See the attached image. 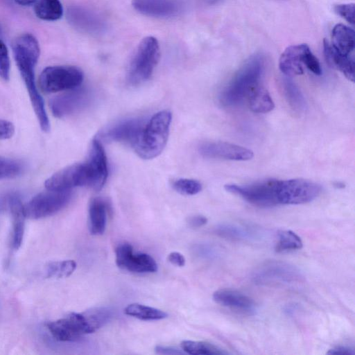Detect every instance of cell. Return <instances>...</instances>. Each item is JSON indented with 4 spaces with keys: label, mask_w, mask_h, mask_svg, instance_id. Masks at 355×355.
<instances>
[{
    "label": "cell",
    "mask_w": 355,
    "mask_h": 355,
    "mask_svg": "<svg viewBox=\"0 0 355 355\" xmlns=\"http://www.w3.org/2000/svg\"><path fill=\"white\" fill-rule=\"evenodd\" d=\"M256 283L292 284L302 281V276L295 266L280 261H270L257 268L252 274Z\"/></svg>",
    "instance_id": "obj_8"
},
{
    "label": "cell",
    "mask_w": 355,
    "mask_h": 355,
    "mask_svg": "<svg viewBox=\"0 0 355 355\" xmlns=\"http://www.w3.org/2000/svg\"><path fill=\"white\" fill-rule=\"evenodd\" d=\"M332 42L340 53L352 55L355 45L354 31L343 24H338L332 29Z\"/></svg>",
    "instance_id": "obj_23"
},
{
    "label": "cell",
    "mask_w": 355,
    "mask_h": 355,
    "mask_svg": "<svg viewBox=\"0 0 355 355\" xmlns=\"http://www.w3.org/2000/svg\"><path fill=\"white\" fill-rule=\"evenodd\" d=\"M198 150L205 157L234 161H248L254 156L251 150L225 141L204 142L200 144Z\"/></svg>",
    "instance_id": "obj_13"
},
{
    "label": "cell",
    "mask_w": 355,
    "mask_h": 355,
    "mask_svg": "<svg viewBox=\"0 0 355 355\" xmlns=\"http://www.w3.org/2000/svg\"><path fill=\"white\" fill-rule=\"evenodd\" d=\"M327 354H341V355H354V351L353 349L345 347V346H338L334 347L333 349H329Z\"/></svg>",
    "instance_id": "obj_42"
},
{
    "label": "cell",
    "mask_w": 355,
    "mask_h": 355,
    "mask_svg": "<svg viewBox=\"0 0 355 355\" xmlns=\"http://www.w3.org/2000/svg\"><path fill=\"white\" fill-rule=\"evenodd\" d=\"M15 133V126L12 123L4 119H0V140L8 139Z\"/></svg>",
    "instance_id": "obj_38"
},
{
    "label": "cell",
    "mask_w": 355,
    "mask_h": 355,
    "mask_svg": "<svg viewBox=\"0 0 355 355\" xmlns=\"http://www.w3.org/2000/svg\"><path fill=\"white\" fill-rule=\"evenodd\" d=\"M145 124L142 119H125L105 130L102 136L107 141L125 142L134 146Z\"/></svg>",
    "instance_id": "obj_15"
},
{
    "label": "cell",
    "mask_w": 355,
    "mask_h": 355,
    "mask_svg": "<svg viewBox=\"0 0 355 355\" xmlns=\"http://www.w3.org/2000/svg\"><path fill=\"white\" fill-rule=\"evenodd\" d=\"M155 351L158 354L180 355L184 354V352H182L178 349L163 345H157L155 348Z\"/></svg>",
    "instance_id": "obj_40"
},
{
    "label": "cell",
    "mask_w": 355,
    "mask_h": 355,
    "mask_svg": "<svg viewBox=\"0 0 355 355\" xmlns=\"http://www.w3.org/2000/svg\"><path fill=\"white\" fill-rule=\"evenodd\" d=\"M71 190L47 189L32 198L24 205V214L30 219L51 216L63 209L70 201Z\"/></svg>",
    "instance_id": "obj_5"
},
{
    "label": "cell",
    "mask_w": 355,
    "mask_h": 355,
    "mask_svg": "<svg viewBox=\"0 0 355 355\" xmlns=\"http://www.w3.org/2000/svg\"><path fill=\"white\" fill-rule=\"evenodd\" d=\"M181 347L184 353L191 355H211L227 354L216 346L202 341L183 340Z\"/></svg>",
    "instance_id": "obj_29"
},
{
    "label": "cell",
    "mask_w": 355,
    "mask_h": 355,
    "mask_svg": "<svg viewBox=\"0 0 355 355\" xmlns=\"http://www.w3.org/2000/svg\"><path fill=\"white\" fill-rule=\"evenodd\" d=\"M12 193L0 197V212L9 210Z\"/></svg>",
    "instance_id": "obj_43"
},
{
    "label": "cell",
    "mask_w": 355,
    "mask_h": 355,
    "mask_svg": "<svg viewBox=\"0 0 355 355\" xmlns=\"http://www.w3.org/2000/svg\"><path fill=\"white\" fill-rule=\"evenodd\" d=\"M160 56L159 44L153 36L144 37L139 43L130 63L128 79L132 85L148 80L153 74Z\"/></svg>",
    "instance_id": "obj_3"
},
{
    "label": "cell",
    "mask_w": 355,
    "mask_h": 355,
    "mask_svg": "<svg viewBox=\"0 0 355 355\" xmlns=\"http://www.w3.org/2000/svg\"><path fill=\"white\" fill-rule=\"evenodd\" d=\"M107 204L103 199H92L89 205V230L92 234L101 235L104 233L107 224Z\"/></svg>",
    "instance_id": "obj_22"
},
{
    "label": "cell",
    "mask_w": 355,
    "mask_h": 355,
    "mask_svg": "<svg viewBox=\"0 0 355 355\" xmlns=\"http://www.w3.org/2000/svg\"><path fill=\"white\" fill-rule=\"evenodd\" d=\"M15 1L20 6H27L33 4L37 0H15Z\"/></svg>",
    "instance_id": "obj_44"
},
{
    "label": "cell",
    "mask_w": 355,
    "mask_h": 355,
    "mask_svg": "<svg viewBox=\"0 0 355 355\" xmlns=\"http://www.w3.org/2000/svg\"><path fill=\"white\" fill-rule=\"evenodd\" d=\"M320 184L304 179L278 180L277 198L278 205H300L309 202L320 193Z\"/></svg>",
    "instance_id": "obj_7"
},
{
    "label": "cell",
    "mask_w": 355,
    "mask_h": 355,
    "mask_svg": "<svg viewBox=\"0 0 355 355\" xmlns=\"http://www.w3.org/2000/svg\"><path fill=\"white\" fill-rule=\"evenodd\" d=\"M214 232L223 238L234 240L246 239L251 236V233L245 228L229 223L217 225Z\"/></svg>",
    "instance_id": "obj_33"
},
{
    "label": "cell",
    "mask_w": 355,
    "mask_h": 355,
    "mask_svg": "<svg viewBox=\"0 0 355 355\" xmlns=\"http://www.w3.org/2000/svg\"><path fill=\"white\" fill-rule=\"evenodd\" d=\"M305 67L317 76L322 74V68L319 60L311 51L306 58Z\"/></svg>",
    "instance_id": "obj_37"
},
{
    "label": "cell",
    "mask_w": 355,
    "mask_h": 355,
    "mask_svg": "<svg viewBox=\"0 0 355 355\" xmlns=\"http://www.w3.org/2000/svg\"><path fill=\"white\" fill-rule=\"evenodd\" d=\"M82 313L84 315L89 334L103 327L112 318L111 311L105 307L92 308Z\"/></svg>",
    "instance_id": "obj_28"
},
{
    "label": "cell",
    "mask_w": 355,
    "mask_h": 355,
    "mask_svg": "<svg viewBox=\"0 0 355 355\" xmlns=\"http://www.w3.org/2000/svg\"><path fill=\"white\" fill-rule=\"evenodd\" d=\"M173 189L183 195L192 196L202 190V184L196 180L181 178L172 184Z\"/></svg>",
    "instance_id": "obj_34"
},
{
    "label": "cell",
    "mask_w": 355,
    "mask_h": 355,
    "mask_svg": "<svg viewBox=\"0 0 355 355\" xmlns=\"http://www.w3.org/2000/svg\"><path fill=\"white\" fill-rule=\"evenodd\" d=\"M24 170L21 162L0 156V180L16 178Z\"/></svg>",
    "instance_id": "obj_32"
},
{
    "label": "cell",
    "mask_w": 355,
    "mask_h": 355,
    "mask_svg": "<svg viewBox=\"0 0 355 355\" xmlns=\"http://www.w3.org/2000/svg\"><path fill=\"white\" fill-rule=\"evenodd\" d=\"M116 263L120 268L130 272L144 273L157 270L155 260L146 253L133 254L132 246L128 243L119 244L116 250Z\"/></svg>",
    "instance_id": "obj_11"
},
{
    "label": "cell",
    "mask_w": 355,
    "mask_h": 355,
    "mask_svg": "<svg viewBox=\"0 0 355 355\" xmlns=\"http://www.w3.org/2000/svg\"><path fill=\"white\" fill-rule=\"evenodd\" d=\"M87 187L101 190L108 176L107 160L104 148L98 139L92 140L89 156L84 162Z\"/></svg>",
    "instance_id": "obj_9"
},
{
    "label": "cell",
    "mask_w": 355,
    "mask_h": 355,
    "mask_svg": "<svg viewBox=\"0 0 355 355\" xmlns=\"http://www.w3.org/2000/svg\"><path fill=\"white\" fill-rule=\"evenodd\" d=\"M300 237L291 230H282L278 233L275 250L278 252L299 250L302 248Z\"/></svg>",
    "instance_id": "obj_30"
},
{
    "label": "cell",
    "mask_w": 355,
    "mask_h": 355,
    "mask_svg": "<svg viewBox=\"0 0 355 355\" xmlns=\"http://www.w3.org/2000/svg\"><path fill=\"white\" fill-rule=\"evenodd\" d=\"M282 90L289 106L297 112H304L306 107L305 98L299 87L289 78L282 81Z\"/></svg>",
    "instance_id": "obj_26"
},
{
    "label": "cell",
    "mask_w": 355,
    "mask_h": 355,
    "mask_svg": "<svg viewBox=\"0 0 355 355\" xmlns=\"http://www.w3.org/2000/svg\"><path fill=\"white\" fill-rule=\"evenodd\" d=\"M83 77V71L75 66H49L40 73L39 85L47 94L68 91L79 87Z\"/></svg>",
    "instance_id": "obj_4"
},
{
    "label": "cell",
    "mask_w": 355,
    "mask_h": 355,
    "mask_svg": "<svg viewBox=\"0 0 355 355\" xmlns=\"http://www.w3.org/2000/svg\"><path fill=\"white\" fill-rule=\"evenodd\" d=\"M90 93L79 87L69 89L64 94L53 98L50 102L53 115L64 118L85 107L90 101Z\"/></svg>",
    "instance_id": "obj_12"
},
{
    "label": "cell",
    "mask_w": 355,
    "mask_h": 355,
    "mask_svg": "<svg viewBox=\"0 0 355 355\" xmlns=\"http://www.w3.org/2000/svg\"><path fill=\"white\" fill-rule=\"evenodd\" d=\"M207 223V218L202 215H197L190 217L188 223L192 227H200Z\"/></svg>",
    "instance_id": "obj_41"
},
{
    "label": "cell",
    "mask_w": 355,
    "mask_h": 355,
    "mask_svg": "<svg viewBox=\"0 0 355 355\" xmlns=\"http://www.w3.org/2000/svg\"><path fill=\"white\" fill-rule=\"evenodd\" d=\"M125 314L141 320H158L167 317V313L160 309L139 303L128 304L124 309Z\"/></svg>",
    "instance_id": "obj_27"
},
{
    "label": "cell",
    "mask_w": 355,
    "mask_h": 355,
    "mask_svg": "<svg viewBox=\"0 0 355 355\" xmlns=\"http://www.w3.org/2000/svg\"><path fill=\"white\" fill-rule=\"evenodd\" d=\"M264 69L261 55L249 58L221 91L220 103L224 106L234 107L247 100L250 93L261 85Z\"/></svg>",
    "instance_id": "obj_1"
},
{
    "label": "cell",
    "mask_w": 355,
    "mask_h": 355,
    "mask_svg": "<svg viewBox=\"0 0 355 355\" xmlns=\"http://www.w3.org/2000/svg\"><path fill=\"white\" fill-rule=\"evenodd\" d=\"M206 1L209 2V3H215L219 0H205Z\"/></svg>",
    "instance_id": "obj_45"
},
{
    "label": "cell",
    "mask_w": 355,
    "mask_h": 355,
    "mask_svg": "<svg viewBox=\"0 0 355 355\" xmlns=\"http://www.w3.org/2000/svg\"><path fill=\"white\" fill-rule=\"evenodd\" d=\"M9 211L12 215V245L14 249L17 250L23 241L26 217L20 196L16 193L12 194Z\"/></svg>",
    "instance_id": "obj_21"
},
{
    "label": "cell",
    "mask_w": 355,
    "mask_h": 355,
    "mask_svg": "<svg viewBox=\"0 0 355 355\" xmlns=\"http://www.w3.org/2000/svg\"><path fill=\"white\" fill-rule=\"evenodd\" d=\"M46 189L71 190L74 187L87 186L84 163L75 164L56 172L44 183Z\"/></svg>",
    "instance_id": "obj_14"
},
{
    "label": "cell",
    "mask_w": 355,
    "mask_h": 355,
    "mask_svg": "<svg viewBox=\"0 0 355 355\" xmlns=\"http://www.w3.org/2000/svg\"><path fill=\"white\" fill-rule=\"evenodd\" d=\"M76 268V263L73 260L53 261L46 266L47 277L62 278L70 276Z\"/></svg>",
    "instance_id": "obj_31"
},
{
    "label": "cell",
    "mask_w": 355,
    "mask_h": 355,
    "mask_svg": "<svg viewBox=\"0 0 355 355\" xmlns=\"http://www.w3.org/2000/svg\"><path fill=\"white\" fill-rule=\"evenodd\" d=\"M34 10L36 16L45 21H56L63 15L60 0H38Z\"/></svg>",
    "instance_id": "obj_25"
},
{
    "label": "cell",
    "mask_w": 355,
    "mask_h": 355,
    "mask_svg": "<svg viewBox=\"0 0 355 355\" xmlns=\"http://www.w3.org/2000/svg\"><path fill=\"white\" fill-rule=\"evenodd\" d=\"M171 120V113L163 110L154 114L146 123L133 146L140 157L149 159L156 157L162 153L168 140Z\"/></svg>",
    "instance_id": "obj_2"
},
{
    "label": "cell",
    "mask_w": 355,
    "mask_h": 355,
    "mask_svg": "<svg viewBox=\"0 0 355 355\" xmlns=\"http://www.w3.org/2000/svg\"><path fill=\"white\" fill-rule=\"evenodd\" d=\"M132 3L139 12L153 17L175 16L182 8L179 0H132Z\"/></svg>",
    "instance_id": "obj_17"
},
{
    "label": "cell",
    "mask_w": 355,
    "mask_h": 355,
    "mask_svg": "<svg viewBox=\"0 0 355 355\" xmlns=\"http://www.w3.org/2000/svg\"><path fill=\"white\" fill-rule=\"evenodd\" d=\"M310 51L309 46L306 44L288 46L279 60L280 71L287 76L303 74L306 58Z\"/></svg>",
    "instance_id": "obj_16"
},
{
    "label": "cell",
    "mask_w": 355,
    "mask_h": 355,
    "mask_svg": "<svg viewBox=\"0 0 355 355\" xmlns=\"http://www.w3.org/2000/svg\"><path fill=\"white\" fill-rule=\"evenodd\" d=\"M213 300L221 306L243 313L255 311L256 304L248 295L232 289H219L213 293Z\"/></svg>",
    "instance_id": "obj_19"
},
{
    "label": "cell",
    "mask_w": 355,
    "mask_h": 355,
    "mask_svg": "<svg viewBox=\"0 0 355 355\" xmlns=\"http://www.w3.org/2000/svg\"><path fill=\"white\" fill-rule=\"evenodd\" d=\"M354 3H343L335 5L334 7V12L348 23L354 24Z\"/></svg>",
    "instance_id": "obj_36"
},
{
    "label": "cell",
    "mask_w": 355,
    "mask_h": 355,
    "mask_svg": "<svg viewBox=\"0 0 355 355\" xmlns=\"http://www.w3.org/2000/svg\"><path fill=\"white\" fill-rule=\"evenodd\" d=\"M324 54L328 64L342 73L349 80L354 81V58L340 53L330 42L324 40Z\"/></svg>",
    "instance_id": "obj_20"
},
{
    "label": "cell",
    "mask_w": 355,
    "mask_h": 355,
    "mask_svg": "<svg viewBox=\"0 0 355 355\" xmlns=\"http://www.w3.org/2000/svg\"><path fill=\"white\" fill-rule=\"evenodd\" d=\"M168 261L174 266L182 267L185 264L184 256L178 252H172L168 255Z\"/></svg>",
    "instance_id": "obj_39"
},
{
    "label": "cell",
    "mask_w": 355,
    "mask_h": 355,
    "mask_svg": "<svg viewBox=\"0 0 355 355\" xmlns=\"http://www.w3.org/2000/svg\"><path fill=\"white\" fill-rule=\"evenodd\" d=\"M68 19L75 27L89 34H101L106 28L100 17L83 8H71L68 11Z\"/></svg>",
    "instance_id": "obj_18"
},
{
    "label": "cell",
    "mask_w": 355,
    "mask_h": 355,
    "mask_svg": "<svg viewBox=\"0 0 355 355\" xmlns=\"http://www.w3.org/2000/svg\"><path fill=\"white\" fill-rule=\"evenodd\" d=\"M47 328L55 340L62 342L76 341L88 334L82 313H70L63 318L49 322Z\"/></svg>",
    "instance_id": "obj_10"
},
{
    "label": "cell",
    "mask_w": 355,
    "mask_h": 355,
    "mask_svg": "<svg viewBox=\"0 0 355 355\" xmlns=\"http://www.w3.org/2000/svg\"><path fill=\"white\" fill-rule=\"evenodd\" d=\"M277 183L278 180L269 179L248 185L227 184L225 185V189L255 206L270 207L278 205Z\"/></svg>",
    "instance_id": "obj_6"
},
{
    "label": "cell",
    "mask_w": 355,
    "mask_h": 355,
    "mask_svg": "<svg viewBox=\"0 0 355 355\" xmlns=\"http://www.w3.org/2000/svg\"><path fill=\"white\" fill-rule=\"evenodd\" d=\"M247 100L250 110L255 113H267L275 107L270 94L262 85L257 86Z\"/></svg>",
    "instance_id": "obj_24"
},
{
    "label": "cell",
    "mask_w": 355,
    "mask_h": 355,
    "mask_svg": "<svg viewBox=\"0 0 355 355\" xmlns=\"http://www.w3.org/2000/svg\"><path fill=\"white\" fill-rule=\"evenodd\" d=\"M10 58L7 46L0 40V78L4 80L10 78Z\"/></svg>",
    "instance_id": "obj_35"
}]
</instances>
